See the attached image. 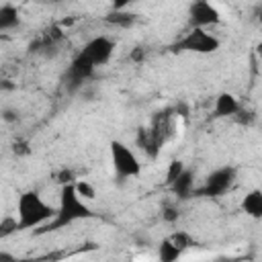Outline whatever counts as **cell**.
Here are the masks:
<instances>
[{
    "label": "cell",
    "mask_w": 262,
    "mask_h": 262,
    "mask_svg": "<svg viewBox=\"0 0 262 262\" xmlns=\"http://www.w3.org/2000/svg\"><path fill=\"white\" fill-rule=\"evenodd\" d=\"M55 207L43 199L37 190H25L16 201V223L18 229H37L53 221Z\"/></svg>",
    "instance_id": "cell-1"
},
{
    "label": "cell",
    "mask_w": 262,
    "mask_h": 262,
    "mask_svg": "<svg viewBox=\"0 0 262 262\" xmlns=\"http://www.w3.org/2000/svg\"><path fill=\"white\" fill-rule=\"evenodd\" d=\"M90 217H92L90 205L76 192L74 182H66L59 190V203L55 207V217L47 227L57 229V227H63V225H70L82 219H90Z\"/></svg>",
    "instance_id": "cell-2"
},
{
    "label": "cell",
    "mask_w": 262,
    "mask_h": 262,
    "mask_svg": "<svg viewBox=\"0 0 262 262\" xmlns=\"http://www.w3.org/2000/svg\"><path fill=\"white\" fill-rule=\"evenodd\" d=\"M108 154H111V166L117 178H137L141 174V162L137 154L123 141L115 139L108 143Z\"/></svg>",
    "instance_id": "cell-3"
},
{
    "label": "cell",
    "mask_w": 262,
    "mask_h": 262,
    "mask_svg": "<svg viewBox=\"0 0 262 262\" xmlns=\"http://www.w3.org/2000/svg\"><path fill=\"white\" fill-rule=\"evenodd\" d=\"M221 41L217 35H213L209 29H190L180 41H178V49L182 51H190V53H215L219 49Z\"/></svg>",
    "instance_id": "cell-4"
},
{
    "label": "cell",
    "mask_w": 262,
    "mask_h": 262,
    "mask_svg": "<svg viewBox=\"0 0 262 262\" xmlns=\"http://www.w3.org/2000/svg\"><path fill=\"white\" fill-rule=\"evenodd\" d=\"M235 168L233 166H221V168H215L207 178H205V184L201 188L203 194L207 196H223L235 182Z\"/></svg>",
    "instance_id": "cell-5"
},
{
    "label": "cell",
    "mask_w": 262,
    "mask_h": 262,
    "mask_svg": "<svg viewBox=\"0 0 262 262\" xmlns=\"http://www.w3.org/2000/svg\"><path fill=\"white\" fill-rule=\"evenodd\" d=\"M113 53H115V41L108 39L106 35L92 37L90 41H86V45L80 51V55H84L94 68L108 63L111 57H113Z\"/></svg>",
    "instance_id": "cell-6"
},
{
    "label": "cell",
    "mask_w": 262,
    "mask_h": 262,
    "mask_svg": "<svg viewBox=\"0 0 262 262\" xmlns=\"http://www.w3.org/2000/svg\"><path fill=\"white\" fill-rule=\"evenodd\" d=\"M188 23H190V29H209L221 23V12L213 2L199 0V2H192L188 8Z\"/></svg>",
    "instance_id": "cell-7"
},
{
    "label": "cell",
    "mask_w": 262,
    "mask_h": 262,
    "mask_svg": "<svg viewBox=\"0 0 262 262\" xmlns=\"http://www.w3.org/2000/svg\"><path fill=\"white\" fill-rule=\"evenodd\" d=\"M239 100L231 94V92H221V94H217V98H215V104H213V113H215V117H219V119H223V117H233V115H237L239 113Z\"/></svg>",
    "instance_id": "cell-8"
},
{
    "label": "cell",
    "mask_w": 262,
    "mask_h": 262,
    "mask_svg": "<svg viewBox=\"0 0 262 262\" xmlns=\"http://www.w3.org/2000/svg\"><path fill=\"white\" fill-rule=\"evenodd\" d=\"M94 66L84 57V55H76L74 57V61L70 63V70H68V76H70V80L72 82H84V80H88L92 74H94Z\"/></svg>",
    "instance_id": "cell-9"
},
{
    "label": "cell",
    "mask_w": 262,
    "mask_h": 262,
    "mask_svg": "<svg viewBox=\"0 0 262 262\" xmlns=\"http://www.w3.org/2000/svg\"><path fill=\"white\" fill-rule=\"evenodd\" d=\"M170 188H172V192H174L176 196L188 199V196L192 194V190H194V172H192L190 168H184L182 174L170 184Z\"/></svg>",
    "instance_id": "cell-10"
},
{
    "label": "cell",
    "mask_w": 262,
    "mask_h": 262,
    "mask_svg": "<svg viewBox=\"0 0 262 262\" xmlns=\"http://www.w3.org/2000/svg\"><path fill=\"white\" fill-rule=\"evenodd\" d=\"M242 211L252 219L262 217V192H260V188H252L250 192H246V196L242 199Z\"/></svg>",
    "instance_id": "cell-11"
},
{
    "label": "cell",
    "mask_w": 262,
    "mask_h": 262,
    "mask_svg": "<svg viewBox=\"0 0 262 262\" xmlns=\"http://www.w3.org/2000/svg\"><path fill=\"white\" fill-rule=\"evenodd\" d=\"M182 254L184 252L180 248H176L170 237H164L158 246V260L160 262H178L182 258Z\"/></svg>",
    "instance_id": "cell-12"
},
{
    "label": "cell",
    "mask_w": 262,
    "mask_h": 262,
    "mask_svg": "<svg viewBox=\"0 0 262 262\" xmlns=\"http://www.w3.org/2000/svg\"><path fill=\"white\" fill-rule=\"evenodd\" d=\"M16 25H18V12H16V8L10 6V4L0 6V33L10 31Z\"/></svg>",
    "instance_id": "cell-13"
},
{
    "label": "cell",
    "mask_w": 262,
    "mask_h": 262,
    "mask_svg": "<svg viewBox=\"0 0 262 262\" xmlns=\"http://www.w3.org/2000/svg\"><path fill=\"white\" fill-rule=\"evenodd\" d=\"M184 168H186V166H184V162H182V160H172V162L168 164V168H166V176H164L166 180H164V182L170 186V184H172V182L182 174V170H184Z\"/></svg>",
    "instance_id": "cell-14"
},
{
    "label": "cell",
    "mask_w": 262,
    "mask_h": 262,
    "mask_svg": "<svg viewBox=\"0 0 262 262\" xmlns=\"http://www.w3.org/2000/svg\"><path fill=\"white\" fill-rule=\"evenodd\" d=\"M74 188H76V192H78L86 203L96 196V188H94L88 180H78V182H74Z\"/></svg>",
    "instance_id": "cell-15"
},
{
    "label": "cell",
    "mask_w": 262,
    "mask_h": 262,
    "mask_svg": "<svg viewBox=\"0 0 262 262\" xmlns=\"http://www.w3.org/2000/svg\"><path fill=\"white\" fill-rule=\"evenodd\" d=\"M170 239H172V244L176 246V248H180L182 252H186L188 248H190V244H192V239H190V235L186 233V231H176V233H172V235H168Z\"/></svg>",
    "instance_id": "cell-16"
},
{
    "label": "cell",
    "mask_w": 262,
    "mask_h": 262,
    "mask_svg": "<svg viewBox=\"0 0 262 262\" xmlns=\"http://www.w3.org/2000/svg\"><path fill=\"white\" fill-rule=\"evenodd\" d=\"M18 231V223H16V217H4L0 221V237H6L10 233Z\"/></svg>",
    "instance_id": "cell-17"
},
{
    "label": "cell",
    "mask_w": 262,
    "mask_h": 262,
    "mask_svg": "<svg viewBox=\"0 0 262 262\" xmlns=\"http://www.w3.org/2000/svg\"><path fill=\"white\" fill-rule=\"evenodd\" d=\"M2 119L4 121H16V113L10 111V108H6V111H2Z\"/></svg>",
    "instance_id": "cell-18"
},
{
    "label": "cell",
    "mask_w": 262,
    "mask_h": 262,
    "mask_svg": "<svg viewBox=\"0 0 262 262\" xmlns=\"http://www.w3.org/2000/svg\"><path fill=\"white\" fill-rule=\"evenodd\" d=\"M164 219H168V221H174V219H178V213H176V209H166V211H164Z\"/></svg>",
    "instance_id": "cell-19"
}]
</instances>
